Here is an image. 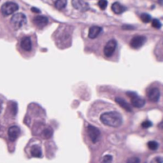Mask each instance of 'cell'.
Returning a JSON list of instances; mask_svg holds the SVG:
<instances>
[{
  "mask_svg": "<svg viewBox=\"0 0 163 163\" xmlns=\"http://www.w3.org/2000/svg\"><path fill=\"white\" fill-rule=\"evenodd\" d=\"M100 121L110 127H119L122 124V116L118 112H106L101 114Z\"/></svg>",
  "mask_w": 163,
  "mask_h": 163,
  "instance_id": "obj_1",
  "label": "cell"
},
{
  "mask_svg": "<svg viewBox=\"0 0 163 163\" xmlns=\"http://www.w3.org/2000/svg\"><path fill=\"white\" fill-rule=\"evenodd\" d=\"M11 23L15 29H19L24 25H26L27 18H26L24 13H16V14L13 15V17L11 18Z\"/></svg>",
  "mask_w": 163,
  "mask_h": 163,
  "instance_id": "obj_2",
  "label": "cell"
},
{
  "mask_svg": "<svg viewBox=\"0 0 163 163\" xmlns=\"http://www.w3.org/2000/svg\"><path fill=\"white\" fill-rule=\"evenodd\" d=\"M19 9V6L14 3V2H6L2 5L1 7V13L4 15V16H8V15H11L13 13H14L15 12H17Z\"/></svg>",
  "mask_w": 163,
  "mask_h": 163,
  "instance_id": "obj_3",
  "label": "cell"
},
{
  "mask_svg": "<svg viewBox=\"0 0 163 163\" xmlns=\"http://www.w3.org/2000/svg\"><path fill=\"white\" fill-rule=\"evenodd\" d=\"M127 96L131 98V103L134 108H142L145 105V100L137 96L134 92H127Z\"/></svg>",
  "mask_w": 163,
  "mask_h": 163,
  "instance_id": "obj_4",
  "label": "cell"
},
{
  "mask_svg": "<svg viewBox=\"0 0 163 163\" xmlns=\"http://www.w3.org/2000/svg\"><path fill=\"white\" fill-rule=\"evenodd\" d=\"M87 132H88V135L91 139V141L92 143H97L100 137V131L95 126L88 125L87 126Z\"/></svg>",
  "mask_w": 163,
  "mask_h": 163,
  "instance_id": "obj_5",
  "label": "cell"
},
{
  "mask_svg": "<svg viewBox=\"0 0 163 163\" xmlns=\"http://www.w3.org/2000/svg\"><path fill=\"white\" fill-rule=\"evenodd\" d=\"M116 46H118V43H116V41L114 39H111L109 40L106 45H105V47L103 49V54L106 57H111L113 53L115 52V49H116Z\"/></svg>",
  "mask_w": 163,
  "mask_h": 163,
  "instance_id": "obj_6",
  "label": "cell"
},
{
  "mask_svg": "<svg viewBox=\"0 0 163 163\" xmlns=\"http://www.w3.org/2000/svg\"><path fill=\"white\" fill-rule=\"evenodd\" d=\"M147 96H148V98L150 101L157 102L160 98V91L158 88L153 87V88L149 89V91L147 92Z\"/></svg>",
  "mask_w": 163,
  "mask_h": 163,
  "instance_id": "obj_7",
  "label": "cell"
},
{
  "mask_svg": "<svg viewBox=\"0 0 163 163\" xmlns=\"http://www.w3.org/2000/svg\"><path fill=\"white\" fill-rule=\"evenodd\" d=\"M145 41H146V37L145 36L136 35V36L132 38V40L130 42V45H131V47L134 48V49H138V48H140L141 46L145 43Z\"/></svg>",
  "mask_w": 163,
  "mask_h": 163,
  "instance_id": "obj_8",
  "label": "cell"
},
{
  "mask_svg": "<svg viewBox=\"0 0 163 163\" xmlns=\"http://www.w3.org/2000/svg\"><path fill=\"white\" fill-rule=\"evenodd\" d=\"M72 4L75 9L81 11V12H86L90 9L89 4L85 1V0H72Z\"/></svg>",
  "mask_w": 163,
  "mask_h": 163,
  "instance_id": "obj_9",
  "label": "cell"
},
{
  "mask_svg": "<svg viewBox=\"0 0 163 163\" xmlns=\"http://www.w3.org/2000/svg\"><path fill=\"white\" fill-rule=\"evenodd\" d=\"M33 22L34 23V25L38 28H44L45 26L48 25L49 20L47 17H45L43 15H36L35 17L33 18Z\"/></svg>",
  "mask_w": 163,
  "mask_h": 163,
  "instance_id": "obj_10",
  "label": "cell"
},
{
  "mask_svg": "<svg viewBox=\"0 0 163 163\" xmlns=\"http://www.w3.org/2000/svg\"><path fill=\"white\" fill-rule=\"evenodd\" d=\"M21 48L24 50L25 52H31L32 48H33V44H32V40L30 36H24L21 40L20 43Z\"/></svg>",
  "mask_w": 163,
  "mask_h": 163,
  "instance_id": "obj_11",
  "label": "cell"
},
{
  "mask_svg": "<svg viewBox=\"0 0 163 163\" xmlns=\"http://www.w3.org/2000/svg\"><path fill=\"white\" fill-rule=\"evenodd\" d=\"M19 133H20L19 127H17V126H12V127H10L9 130H8V136H9L10 141H13V142L15 141L16 138L19 135Z\"/></svg>",
  "mask_w": 163,
  "mask_h": 163,
  "instance_id": "obj_12",
  "label": "cell"
},
{
  "mask_svg": "<svg viewBox=\"0 0 163 163\" xmlns=\"http://www.w3.org/2000/svg\"><path fill=\"white\" fill-rule=\"evenodd\" d=\"M101 33H102V28H101V27L92 26V27H91L90 30H89L88 36H89V38H91V39H95V38H97Z\"/></svg>",
  "mask_w": 163,
  "mask_h": 163,
  "instance_id": "obj_13",
  "label": "cell"
},
{
  "mask_svg": "<svg viewBox=\"0 0 163 163\" xmlns=\"http://www.w3.org/2000/svg\"><path fill=\"white\" fill-rule=\"evenodd\" d=\"M112 11L116 14H119V13H124L126 11V8L124 6H122L121 4H119L118 2H114L112 5Z\"/></svg>",
  "mask_w": 163,
  "mask_h": 163,
  "instance_id": "obj_14",
  "label": "cell"
},
{
  "mask_svg": "<svg viewBox=\"0 0 163 163\" xmlns=\"http://www.w3.org/2000/svg\"><path fill=\"white\" fill-rule=\"evenodd\" d=\"M115 101H116V103L119 104V105H120L123 109H125L126 111L132 112V107H131V105H129L123 98H121V97H116V98H115Z\"/></svg>",
  "mask_w": 163,
  "mask_h": 163,
  "instance_id": "obj_15",
  "label": "cell"
},
{
  "mask_svg": "<svg viewBox=\"0 0 163 163\" xmlns=\"http://www.w3.org/2000/svg\"><path fill=\"white\" fill-rule=\"evenodd\" d=\"M31 155L34 157H41L42 156V152H41L40 147L37 146V145L33 146L32 149H31Z\"/></svg>",
  "mask_w": 163,
  "mask_h": 163,
  "instance_id": "obj_16",
  "label": "cell"
},
{
  "mask_svg": "<svg viewBox=\"0 0 163 163\" xmlns=\"http://www.w3.org/2000/svg\"><path fill=\"white\" fill-rule=\"evenodd\" d=\"M53 1H54L55 6L58 10H61V9L65 8L66 5H67V0H53Z\"/></svg>",
  "mask_w": 163,
  "mask_h": 163,
  "instance_id": "obj_17",
  "label": "cell"
},
{
  "mask_svg": "<svg viewBox=\"0 0 163 163\" xmlns=\"http://www.w3.org/2000/svg\"><path fill=\"white\" fill-rule=\"evenodd\" d=\"M43 136L45 137V138H51L52 136H53V134H54V130H53V128L52 127H47L46 128L44 131H43Z\"/></svg>",
  "mask_w": 163,
  "mask_h": 163,
  "instance_id": "obj_18",
  "label": "cell"
},
{
  "mask_svg": "<svg viewBox=\"0 0 163 163\" xmlns=\"http://www.w3.org/2000/svg\"><path fill=\"white\" fill-rule=\"evenodd\" d=\"M10 108H11V113H13V115H16V113H17V104H16V102H14V101H12L11 103H10Z\"/></svg>",
  "mask_w": 163,
  "mask_h": 163,
  "instance_id": "obj_19",
  "label": "cell"
},
{
  "mask_svg": "<svg viewBox=\"0 0 163 163\" xmlns=\"http://www.w3.org/2000/svg\"><path fill=\"white\" fill-rule=\"evenodd\" d=\"M147 146H148V148H149L150 150L155 151V150H157V148H158V143H157L156 141H149L148 144H147Z\"/></svg>",
  "mask_w": 163,
  "mask_h": 163,
  "instance_id": "obj_20",
  "label": "cell"
},
{
  "mask_svg": "<svg viewBox=\"0 0 163 163\" xmlns=\"http://www.w3.org/2000/svg\"><path fill=\"white\" fill-rule=\"evenodd\" d=\"M140 18H141V20H142L144 23H148V22H150V21L152 20L150 14H148V13H142V14L140 15Z\"/></svg>",
  "mask_w": 163,
  "mask_h": 163,
  "instance_id": "obj_21",
  "label": "cell"
},
{
  "mask_svg": "<svg viewBox=\"0 0 163 163\" xmlns=\"http://www.w3.org/2000/svg\"><path fill=\"white\" fill-rule=\"evenodd\" d=\"M152 26L155 29H160L161 28V22L158 19H154L152 21Z\"/></svg>",
  "mask_w": 163,
  "mask_h": 163,
  "instance_id": "obj_22",
  "label": "cell"
},
{
  "mask_svg": "<svg viewBox=\"0 0 163 163\" xmlns=\"http://www.w3.org/2000/svg\"><path fill=\"white\" fill-rule=\"evenodd\" d=\"M113 161V156L111 155H106L102 158V163H112Z\"/></svg>",
  "mask_w": 163,
  "mask_h": 163,
  "instance_id": "obj_23",
  "label": "cell"
},
{
  "mask_svg": "<svg viewBox=\"0 0 163 163\" xmlns=\"http://www.w3.org/2000/svg\"><path fill=\"white\" fill-rule=\"evenodd\" d=\"M107 5H108L107 0H99V1H98V6L100 7L101 10H105Z\"/></svg>",
  "mask_w": 163,
  "mask_h": 163,
  "instance_id": "obj_24",
  "label": "cell"
},
{
  "mask_svg": "<svg viewBox=\"0 0 163 163\" xmlns=\"http://www.w3.org/2000/svg\"><path fill=\"white\" fill-rule=\"evenodd\" d=\"M126 163H140V159H139L138 157H136V156H133V157H130L126 161Z\"/></svg>",
  "mask_w": 163,
  "mask_h": 163,
  "instance_id": "obj_25",
  "label": "cell"
},
{
  "mask_svg": "<svg viewBox=\"0 0 163 163\" xmlns=\"http://www.w3.org/2000/svg\"><path fill=\"white\" fill-rule=\"evenodd\" d=\"M152 125H153V124H152V122H151V121H149V120H145V121H143V122H142V124H141L142 128H144V129L150 128Z\"/></svg>",
  "mask_w": 163,
  "mask_h": 163,
  "instance_id": "obj_26",
  "label": "cell"
},
{
  "mask_svg": "<svg viewBox=\"0 0 163 163\" xmlns=\"http://www.w3.org/2000/svg\"><path fill=\"white\" fill-rule=\"evenodd\" d=\"M151 163H163V159H162V157H160V156H157V157L154 158V159L152 160Z\"/></svg>",
  "mask_w": 163,
  "mask_h": 163,
  "instance_id": "obj_27",
  "label": "cell"
},
{
  "mask_svg": "<svg viewBox=\"0 0 163 163\" xmlns=\"http://www.w3.org/2000/svg\"><path fill=\"white\" fill-rule=\"evenodd\" d=\"M122 29L127 30V31H130V30H134V27L133 26H130V25H124V26H122Z\"/></svg>",
  "mask_w": 163,
  "mask_h": 163,
  "instance_id": "obj_28",
  "label": "cell"
},
{
  "mask_svg": "<svg viewBox=\"0 0 163 163\" xmlns=\"http://www.w3.org/2000/svg\"><path fill=\"white\" fill-rule=\"evenodd\" d=\"M32 12L36 13H40V11L38 9H36V8H32Z\"/></svg>",
  "mask_w": 163,
  "mask_h": 163,
  "instance_id": "obj_29",
  "label": "cell"
},
{
  "mask_svg": "<svg viewBox=\"0 0 163 163\" xmlns=\"http://www.w3.org/2000/svg\"><path fill=\"white\" fill-rule=\"evenodd\" d=\"M158 2H159L160 5H162V0H158Z\"/></svg>",
  "mask_w": 163,
  "mask_h": 163,
  "instance_id": "obj_30",
  "label": "cell"
},
{
  "mask_svg": "<svg viewBox=\"0 0 163 163\" xmlns=\"http://www.w3.org/2000/svg\"><path fill=\"white\" fill-rule=\"evenodd\" d=\"M1 110H2V107H1V103H0V113H1Z\"/></svg>",
  "mask_w": 163,
  "mask_h": 163,
  "instance_id": "obj_31",
  "label": "cell"
}]
</instances>
